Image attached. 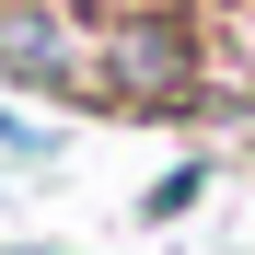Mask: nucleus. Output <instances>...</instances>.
I'll list each match as a JSON object with an SVG mask.
<instances>
[{
  "label": "nucleus",
  "mask_w": 255,
  "mask_h": 255,
  "mask_svg": "<svg viewBox=\"0 0 255 255\" xmlns=\"http://www.w3.org/2000/svg\"><path fill=\"white\" fill-rule=\"evenodd\" d=\"M186 70H197V58H186L174 23H128L116 47H105V93H128V105H174Z\"/></svg>",
  "instance_id": "nucleus-1"
},
{
  "label": "nucleus",
  "mask_w": 255,
  "mask_h": 255,
  "mask_svg": "<svg viewBox=\"0 0 255 255\" xmlns=\"http://www.w3.org/2000/svg\"><path fill=\"white\" fill-rule=\"evenodd\" d=\"M0 70H12V81H81L70 23L47 12V0H0Z\"/></svg>",
  "instance_id": "nucleus-2"
},
{
  "label": "nucleus",
  "mask_w": 255,
  "mask_h": 255,
  "mask_svg": "<svg viewBox=\"0 0 255 255\" xmlns=\"http://www.w3.org/2000/svg\"><path fill=\"white\" fill-rule=\"evenodd\" d=\"M197 186H209L197 162H186V174H162V186H151V221H174V209H197Z\"/></svg>",
  "instance_id": "nucleus-3"
}]
</instances>
